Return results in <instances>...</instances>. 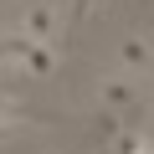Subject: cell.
Segmentation results:
<instances>
[{"label":"cell","mask_w":154,"mask_h":154,"mask_svg":"<svg viewBox=\"0 0 154 154\" xmlns=\"http://www.w3.org/2000/svg\"><path fill=\"white\" fill-rule=\"evenodd\" d=\"M82 5H98V0H82Z\"/></svg>","instance_id":"9"},{"label":"cell","mask_w":154,"mask_h":154,"mask_svg":"<svg viewBox=\"0 0 154 154\" xmlns=\"http://www.w3.org/2000/svg\"><path fill=\"white\" fill-rule=\"evenodd\" d=\"M26 46H31V41H26L21 31H11V36H0V62H11V67L21 72V57H26Z\"/></svg>","instance_id":"5"},{"label":"cell","mask_w":154,"mask_h":154,"mask_svg":"<svg viewBox=\"0 0 154 154\" xmlns=\"http://www.w3.org/2000/svg\"><path fill=\"white\" fill-rule=\"evenodd\" d=\"M144 149V134H118L113 139V154H139Z\"/></svg>","instance_id":"6"},{"label":"cell","mask_w":154,"mask_h":154,"mask_svg":"<svg viewBox=\"0 0 154 154\" xmlns=\"http://www.w3.org/2000/svg\"><path fill=\"white\" fill-rule=\"evenodd\" d=\"M139 154H154V139H144V149H139Z\"/></svg>","instance_id":"8"},{"label":"cell","mask_w":154,"mask_h":154,"mask_svg":"<svg viewBox=\"0 0 154 154\" xmlns=\"http://www.w3.org/2000/svg\"><path fill=\"white\" fill-rule=\"evenodd\" d=\"M98 103H103L108 113H123V108L134 103V82L118 77V72H103V77H98Z\"/></svg>","instance_id":"2"},{"label":"cell","mask_w":154,"mask_h":154,"mask_svg":"<svg viewBox=\"0 0 154 154\" xmlns=\"http://www.w3.org/2000/svg\"><path fill=\"white\" fill-rule=\"evenodd\" d=\"M21 72H26V77H51V72H57V51H51V41H31L26 57H21Z\"/></svg>","instance_id":"4"},{"label":"cell","mask_w":154,"mask_h":154,"mask_svg":"<svg viewBox=\"0 0 154 154\" xmlns=\"http://www.w3.org/2000/svg\"><path fill=\"white\" fill-rule=\"evenodd\" d=\"M5 139H11V118L0 113V144H5Z\"/></svg>","instance_id":"7"},{"label":"cell","mask_w":154,"mask_h":154,"mask_svg":"<svg viewBox=\"0 0 154 154\" xmlns=\"http://www.w3.org/2000/svg\"><path fill=\"white\" fill-rule=\"evenodd\" d=\"M57 26H62V16H57L51 0L26 5V11H21V21H16V31H21L26 41H51V36H57Z\"/></svg>","instance_id":"1"},{"label":"cell","mask_w":154,"mask_h":154,"mask_svg":"<svg viewBox=\"0 0 154 154\" xmlns=\"http://www.w3.org/2000/svg\"><path fill=\"white\" fill-rule=\"evenodd\" d=\"M118 62H123V72H154V46H149V36L128 31L123 46H118Z\"/></svg>","instance_id":"3"}]
</instances>
